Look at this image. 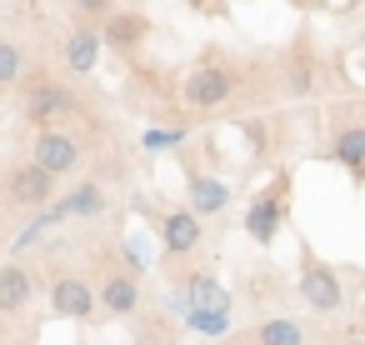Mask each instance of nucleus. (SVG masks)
<instances>
[{"label": "nucleus", "instance_id": "obj_4", "mask_svg": "<svg viewBox=\"0 0 365 345\" xmlns=\"http://www.w3.org/2000/svg\"><path fill=\"white\" fill-rule=\"evenodd\" d=\"M300 300H305L315 315H340V310H345V285H340L335 265L320 260L305 240H300Z\"/></svg>", "mask_w": 365, "mask_h": 345}, {"label": "nucleus", "instance_id": "obj_13", "mask_svg": "<svg viewBox=\"0 0 365 345\" xmlns=\"http://www.w3.org/2000/svg\"><path fill=\"white\" fill-rule=\"evenodd\" d=\"M96 305L106 310V315H115V320H130V315H140V280H130V275H120L115 265L101 275V290H96Z\"/></svg>", "mask_w": 365, "mask_h": 345}, {"label": "nucleus", "instance_id": "obj_20", "mask_svg": "<svg viewBox=\"0 0 365 345\" xmlns=\"http://www.w3.org/2000/svg\"><path fill=\"white\" fill-rule=\"evenodd\" d=\"M245 290H250V300H255V305H270V300L285 290V280H280V270H275V265H260L255 275H245Z\"/></svg>", "mask_w": 365, "mask_h": 345}, {"label": "nucleus", "instance_id": "obj_14", "mask_svg": "<svg viewBox=\"0 0 365 345\" xmlns=\"http://www.w3.org/2000/svg\"><path fill=\"white\" fill-rule=\"evenodd\" d=\"M185 195H190L185 210H190L195 220H205V215H220L235 190H230L220 175H210V170H185Z\"/></svg>", "mask_w": 365, "mask_h": 345}, {"label": "nucleus", "instance_id": "obj_23", "mask_svg": "<svg viewBox=\"0 0 365 345\" xmlns=\"http://www.w3.org/2000/svg\"><path fill=\"white\" fill-rule=\"evenodd\" d=\"M185 140V130H145V150L150 155H160V150H170V145H180Z\"/></svg>", "mask_w": 365, "mask_h": 345}, {"label": "nucleus", "instance_id": "obj_16", "mask_svg": "<svg viewBox=\"0 0 365 345\" xmlns=\"http://www.w3.org/2000/svg\"><path fill=\"white\" fill-rule=\"evenodd\" d=\"M240 135H245V145H250V160H255V165H265V160L280 150V140H285V130H280V120H275V115H245V120H240Z\"/></svg>", "mask_w": 365, "mask_h": 345}, {"label": "nucleus", "instance_id": "obj_10", "mask_svg": "<svg viewBox=\"0 0 365 345\" xmlns=\"http://www.w3.org/2000/svg\"><path fill=\"white\" fill-rule=\"evenodd\" d=\"M155 230H160V245H165L175 260L195 255V250H200V235H205V225H200L185 205H165V210H155Z\"/></svg>", "mask_w": 365, "mask_h": 345}, {"label": "nucleus", "instance_id": "obj_2", "mask_svg": "<svg viewBox=\"0 0 365 345\" xmlns=\"http://www.w3.org/2000/svg\"><path fill=\"white\" fill-rule=\"evenodd\" d=\"M285 215H290V170H275V180L265 190H255V200L245 205V235L260 250H270L280 225H285Z\"/></svg>", "mask_w": 365, "mask_h": 345}, {"label": "nucleus", "instance_id": "obj_19", "mask_svg": "<svg viewBox=\"0 0 365 345\" xmlns=\"http://www.w3.org/2000/svg\"><path fill=\"white\" fill-rule=\"evenodd\" d=\"M101 210H106V190H101V180H86L76 195L61 200V215H101Z\"/></svg>", "mask_w": 365, "mask_h": 345}, {"label": "nucleus", "instance_id": "obj_12", "mask_svg": "<svg viewBox=\"0 0 365 345\" xmlns=\"http://www.w3.org/2000/svg\"><path fill=\"white\" fill-rule=\"evenodd\" d=\"M180 305H185V315H230V310H235L230 290H225L210 270H190V275H185Z\"/></svg>", "mask_w": 365, "mask_h": 345}, {"label": "nucleus", "instance_id": "obj_5", "mask_svg": "<svg viewBox=\"0 0 365 345\" xmlns=\"http://www.w3.org/2000/svg\"><path fill=\"white\" fill-rule=\"evenodd\" d=\"M325 155L335 165H345L355 185H365V115H355L350 105H335L330 135H325Z\"/></svg>", "mask_w": 365, "mask_h": 345}, {"label": "nucleus", "instance_id": "obj_21", "mask_svg": "<svg viewBox=\"0 0 365 345\" xmlns=\"http://www.w3.org/2000/svg\"><path fill=\"white\" fill-rule=\"evenodd\" d=\"M26 81V51L16 41H0V91H11Z\"/></svg>", "mask_w": 365, "mask_h": 345}, {"label": "nucleus", "instance_id": "obj_11", "mask_svg": "<svg viewBox=\"0 0 365 345\" xmlns=\"http://www.w3.org/2000/svg\"><path fill=\"white\" fill-rule=\"evenodd\" d=\"M51 310L61 320H91L96 315V285L76 270H61L51 275Z\"/></svg>", "mask_w": 365, "mask_h": 345}, {"label": "nucleus", "instance_id": "obj_22", "mask_svg": "<svg viewBox=\"0 0 365 345\" xmlns=\"http://www.w3.org/2000/svg\"><path fill=\"white\" fill-rule=\"evenodd\" d=\"M130 345H175V330L155 315V320H140V330H135V340Z\"/></svg>", "mask_w": 365, "mask_h": 345}, {"label": "nucleus", "instance_id": "obj_18", "mask_svg": "<svg viewBox=\"0 0 365 345\" xmlns=\"http://www.w3.org/2000/svg\"><path fill=\"white\" fill-rule=\"evenodd\" d=\"M66 71L71 76H91L96 66H101V36H96V26H76L71 36H66Z\"/></svg>", "mask_w": 365, "mask_h": 345}, {"label": "nucleus", "instance_id": "obj_17", "mask_svg": "<svg viewBox=\"0 0 365 345\" xmlns=\"http://www.w3.org/2000/svg\"><path fill=\"white\" fill-rule=\"evenodd\" d=\"M36 300V280L26 265H0V315H21L26 305Z\"/></svg>", "mask_w": 365, "mask_h": 345}, {"label": "nucleus", "instance_id": "obj_25", "mask_svg": "<svg viewBox=\"0 0 365 345\" xmlns=\"http://www.w3.org/2000/svg\"><path fill=\"white\" fill-rule=\"evenodd\" d=\"M360 345H365V340H360Z\"/></svg>", "mask_w": 365, "mask_h": 345}, {"label": "nucleus", "instance_id": "obj_24", "mask_svg": "<svg viewBox=\"0 0 365 345\" xmlns=\"http://www.w3.org/2000/svg\"><path fill=\"white\" fill-rule=\"evenodd\" d=\"M0 335H6V315H0Z\"/></svg>", "mask_w": 365, "mask_h": 345}, {"label": "nucleus", "instance_id": "obj_6", "mask_svg": "<svg viewBox=\"0 0 365 345\" xmlns=\"http://www.w3.org/2000/svg\"><path fill=\"white\" fill-rule=\"evenodd\" d=\"M150 31H155V21H150L145 11H135V6H110V16L96 26L101 51H115L120 61H130V56L150 41Z\"/></svg>", "mask_w": 365, "mask_h": 345}, {"label": "nucleus", "instance_id": "obj_8", "mask_svg": "<svg viewBox=\"0 0 365 345\" xmlns=\"http://www.w3.org/2000/svg\"><path fill=\"white\" fill-rule=\"evenodd\" d=\"M26 160H31L36 170H46L51 180H61V175L81 170L86 150H81V140H76L71 130L51 125V130H36V135H31V155H26Z\"/></svg>", "mask_w": 365, "mask_h": 345}, {"label": "nucleus", "instance_id": "obj_15", "mask_svg": "<svg viewBox=\"0 0 365 345\" xmlns=\"http://www.w3.org/2000/svg\"><path fill=\"white\" fill-rule=\"evenodd\" d=\"M310 335H305V325L295 320V315H265V320H255L250 330H240L230 345H305Z\"/></svg>", "mask_w": 365, "mask_h": 345}, {"label": "nucleus", "instance_id": "obj_7", "mask_svg": "<svg viewBox=\"0 0 365 345\" xmlns=\"http://www.w3.org/2000/svg\"><path fill=\"white\" fill-rule=\"evenodd\" d=\"M26 120L36 125V130H51L56 120H66V115H76L81 110V101H76V91L66 86V81H51V76H41V81H31L26 86Z\"/></svg>", "mask_w": 365, "mask_h": 345}, {"label": "nucleus", "instance_id": "obj_1", "mask_svg": "<svg viewBox=\"0 0 365 345\" xmlns=\"http://www.w3.org/2000/svg\"><path fill=\"white\" fill-rule=\"evenodd\" d=\"M240 61L230 51H200V61L190 66L185 86H180V101L190 115H215L220 105H230L240 96Z\"/></svg>", "mask_w": 365, "mask_h": 345}, {"label": "nucleus", "instance_id": "obj_9", "mask_svg": "<svg viewBox=\"0 0 365 345\" xmlns=\"http://www.w3.org/2000/svg\"><path fill=\"white\" fill-rule=\"evenodd\" d=\"M275 71H280V91H285V96H315V91H320L325 56H315L310 36H300V41L285 51V66H275Z\"/></svg>", "mask_w": 365, "mask_h": 345}, {"label": "nucleus", "instance_id": "obj_3", "mask_svg": "<svg viewBox=\"0 0 365 345\" xmlns=\"http://www.w3.org/2000/svg\"><path fill=\"white\" fill-rule=\"evenodd\" d=\"M0 200H6L11 210H51L56 200V180L46 170H36L31 160H6L0 165Z\"/></svg>", "mask_w": 365, "mask_h": 345}]
</instances>
